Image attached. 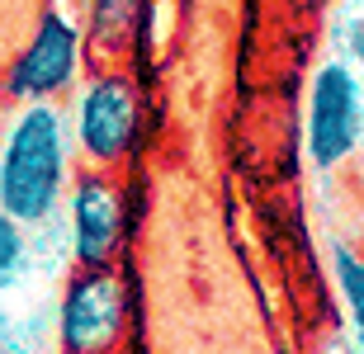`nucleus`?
I'll return each instance as SVG.
<instances>
[{
    "instance_id": "1",
    "label": "nucleus",
    "mask_w": 364,
    "mask_h": 354,
    "mask_svg": "<svg viewBox=\"0 0 364 354\" xmlns=\"http://www.w3.org/2000/svg\"><path fill=\"white\" fill-rule=\"evenodd\" d=\"M71 123L57 104H19L0 137V213L24 227L57 218L71 189Z\"/></svg>"
},
{
    "instance_id": "2",
    "label": "nucleus",
    "mask_w": 364,
    "mask_h": 354,
    "mask_svg": "<svg viewBox=\"0 0 364 354\" xmlns=\"http://www.w3.org/2000/svg\"><path fill=\"white\" fill-rule=\"evenodd\" d=\"M137 298L123 265L71 270L57 302V350L62 354H128Z\"/></svg>"
},
{
    "instance_id": "3",
    "label": "nucleus",
    "mask_w": 364,
    "mask_h": 354,
    "mask_svg": "<svg viewBox=\"0 0 364 354\" xmlns=\"http://www.w3.org/2000/svg\"><path fill=\"white\" fill-rule=\"evenodd\" d=\"M71 147L85 165L95 170H119L137 151V133H142V104L137 90L123 71H95L76 95L71 109Z\"/></svg>"
},
{
    "instance_id": "4",
    "label": "nucleus",
    "mask_w": 364,
    "mask_h": 354,
    "mask_svg": "<svg viewBox=\"0 0 364 354\" xmlns=\"http://www.w3.org/2000/svg\"><path fill=\"white\" fill-rule=\"evenodd\" d=\"M67 241L76 270H100V265H119L128 232H133V213H128V184L119 170H95L81 165L71 175L67 189Z\"/></svg>"
},
{
    "instance_id": "5",
    "label": "nucleus",
    "mask_w": 364,
    "mask_h": 354,
    "mask_svg": "<svg viewBox=\"0 0 364 354\" xmlns=\"http://www.w3.org/2000/svg\"><path fill=\"white\" fill-rule=\"evenodd\" d=\"M364 137V85L350 62H322L308 81V114H303V151L317 170H336L350 161Z\"/></svg>"
},
{
    "instance_id": "6",
    "label": "nucleus",
    "mask_w": 364,
    "mask_h": 354,
    "mask_svg": "<svg viewBox=\"0 0 364 354\" xmlns=\"http://www.w3.org/2000/svg\"><path fill=\"white\" fill-rule=\"evenodd\" d=\"M85 67V33L62 10H43L24 48L5 71V99L14 104H57Z\"/></svg>"
},
{
    "instance_id": "7",
    "label": "nucleus",
    "mask_w": 364,
    "mask_h": 354,
    "mask_svg": "<svg viewBox=\"0 0 364 354\" xmlns=\"http://www.w3.org/2000/svg\"><path fill=\"white\" fill-rule=\"evenodd\" d=\"M331 279H336L341 307L350 316L355 341L364 345V255L350 245H331Z\"/></svg>"
},
{
    "instance_id": "8",
    "label": "nucleus",
    "mask_w": 364,
    "mask_h": 354,
    "mask_svg": "<svg viewBox=\"0 0 364 354\" xmlns=\"http://www.w3.org/2000/svg\"><path fill=\"white\" fill-rule=\"evenodd\" d=\"M137 14H142V0H95V38L100 43H128Z\"/></svg>"
},
{
    "instance_id": "9",
    "label": "nucleus",
    "mask_w": 364,
    "mask_h": 354,
    "mask_svg": "<svg viewBox=\"0 0 364 354\" xmlns=\"http://www.w3.org/2000/svg\"><path fill=\"white\" fill-rule=\"evenodd\" d=\"M24 260H28V227L10 213H0V288L24 274Z\"/></svg>"
},
{
    "instance_id": "10",
    "label": "nucleus",
    "mask_w": 364,
    "mask_h": 354,
    "mask_svg": "<svg viewBox=\"0 0 364 354\" xmlns=\"http://www.w3.org/2000/svg\"><path fill=\"white\" fill-rule=\"evenodd\" d=\"M346 48H350V57H346V62L355 67V76H360V85H364V19H360V24H350V38H346Z\"/></svg>"
},
{
    "instance_id": "11",
    "label": "nucleus",
    "mask_w": 364,
    "mask_h": 354,
    "mask_svg": "<svg viewBox=\"0 0 364 354\" xmlns=\"http://www.w3.org/2000/svg\"><path fill=\"white\" fill-rule=\"evenodd\" d=\"M5 326H10V316H5V302H0V336H5Z\"/></svg>"
}]
</instances>
